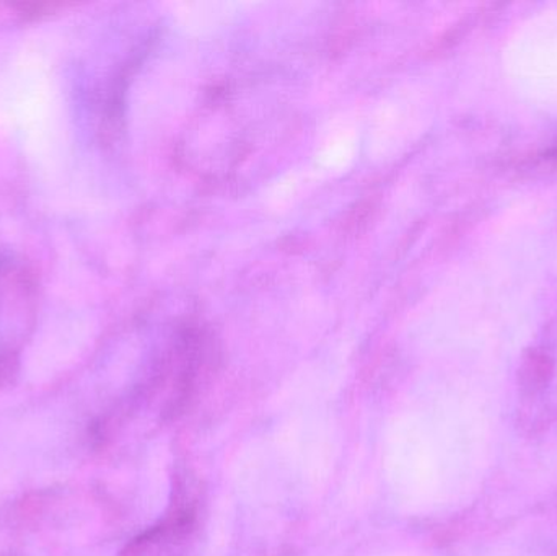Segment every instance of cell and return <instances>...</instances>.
<instances>
[{
	"instance_id": "6da1fadb",
	"label": "cell",
	"mask_w": 557,
	"mask_h": 556,
	"mask_svg": "<svg viewBox=\"0 0 557 556\" xmlns=\"http://www.w3.org/2000/svg\"><path fill=\"white\" fill-rule=\"evenodd\" d=\"M38 307V281L16 255H0V361L12 355L32 326Z\"/></svg>"
},
{
	"instance_id": "7a4b0ae2",
	"label": "cell",
	"mask_w": 557,
	"mask_h": 556,
	"mask_svg": "<svg viewBox=\"0 0 557 556\" xmlns=\"http://www.w3.org/2000/svg\"><path fill=\"white\" fill-rule=\"evenodd\" d=\"M195 535V512L178 509L156 528L134 539L121 556H189Z\"/></svg>"
}]
</instances>
